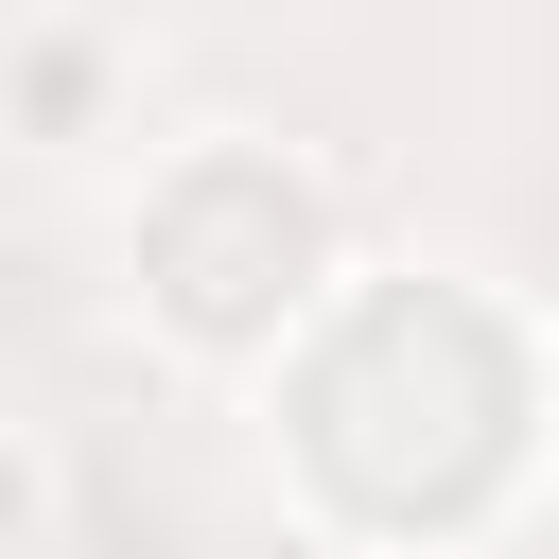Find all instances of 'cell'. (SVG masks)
<instances>
[{"label":"cell","instance_id":"6da1fadb","mask_svg":"<svg viewBox=\"0 0 559 559\" xmlns=\"http://www.w3.org/2000/svg\"><path fill=\"white\" fill-rule=\"evenodd\" d=\"M17 524H35V454L0 437V542H17Z\"/></svg>","mask_w":559,"mask_h":559}]
</instances>
